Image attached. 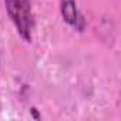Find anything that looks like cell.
Here are the masks:
<instances>
[{"label":"cell","mask_w":121,"mask_h":121,"mask_svg":"<svg viewBox=\"0 0 121 121\" xmlns=\"http://www.w3.org/2000/svg\"><path fill=\"white\" fill-rule=\"evenodd\" d=\"M6 10L20 37L30 43L34 29V16L30 0H6Z\"/></svg>","instance_id":"obj_1"},{"label":"cell","mask_w":121,"mask_h":121,"mask_svg":"<svg viewBox=\"0 0 121 121\" xmlns=\"http://www.w3.org/2000/svg\"><path fill=\"white\" fill-rule=\"evenodd\" d=\"M60 12H61V16L67 24L76 27L80 31L83 30L84 20L77 12L76 0H61V3H60Z\"/></svg>","instance_id":"obj_2"}]
</instances>
